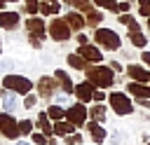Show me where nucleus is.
Returning a JSON list of instances; mask_svg holds the SVG:
<instances>
[{
    "instance_id": "obj_11",
    "label": "nucleus",
    "mask_w": 150,
    "mask_h": 145,
    "mask_svg": "<svg viewBox=\"0 0 150 145\" xmlns=\"http://www.w3.org/2000/svg\"><path fill=\"white\" fill-rule=\"evenodd\" d=\"M127 91L134 96V98H150V82H134V80H129V84H127Z\"/></svg>"
},
{
    "instance_id": "obj_47",
    "label": "nucleus",
    "mask_w": 150,
    "mask_h": 145,
    "mask_svg": "<svg viewBox=\"0 0 150 145\" xmlns=\"http://www.w3.org/2000/svg\"><path fill=\"white\" fill-rule=\"evenodd\" d=\"M0 54H2V51H0Z\"/></svg>"
},
{
    "instance_id": "obj_3",
    "label": "nucleus",
    "mask_w": 150,
    "mask_h": 145,
    "mask_svg": "<svg viewBox=\"0 0 150 145\" xmlns=\"http://www.w3.org/2000/svg\"><path fill=\"white\" fill-rule=\"evenodd\" d=\"M47 33H49V37H52V40H56V42H66V40H70L73 28L68 26V21H66V19L54 16V19L49 21V26H47Z\"/></svg>"
},
{
    "instance_id": "obj_4",
    "label": "nucleus",
    "mask_w": 150,
    "mask_h": 145,
    "mask_svg": "<svg viewBox=\"0 0 150 145\" xmlns=\"http://www.w3.org/2000/svg\"><path fill=\"white\" fill-rule=\"evenodd\" d=\"M2 87L9 89V91H14V94H23V96L33 91V82L28 77H23V75H5Z\"/></svg>"
},
{
    "instance_id": "obj_36",
    "label": "nucleus",
    "mask_w": 150,
    "mask_h": 145,
    "mask_svg": "<svg viewBox=\"0 0 150 145\" xmlns=\"http://www.w3.org/2000/svg\"><path fill=\"white\" fill-rule=\"evenodd\" d=\"M33 143L35 145H47V136L45 133H33Z\"/></svg>"
},
{
    "instance_id": "obj_15",
    "label": "nucleus",
    "mask_w": 150,
    "mask_h": 145,
    "mask_svg": "<svg viewBox=\"0 0 150 145\" xmlns=\"http://www.w3.org/2000/svg\"><path fill=\"white\" fill-rule=\"evenodd\" d=\"M66 21H68V26L73 28V30H82L84 26H87V21H84V16H82V12H66V16H63Z\"/></svg>"
},
{
    "instance_id": "obj_31",
    "label": "nucleus",
    "mask_w": 150,
    "mask_h": 145,
    "mask_svg": "<svg viewBox=\"0 0 150 145\" xmlns=\"http://www.w3.org/2000/svg\"><path fill=\"white\" fill-rule=\"evenodd\" d=\"M23 2H26V12H28V14L40 12V2H38V0H23Z\"/></svg>"
},
{
    "instance_id": "obj_44",
    "label": "nucleus",
    "mask_w": 150,
    "mask_h": 145,
    "mask_svg": "<svg viewBox=\"0 0 150 145\" xmlns=\"http://www.w3.org/2000/svg\"><path fill=\"white\" fill-rule=\"evenodd\" d=\"M5 2H7V0H0V9H2V7H5Z\"/></svg>"
},
{
    "instance_id": "obj_46",
    "label": "nucleus",
    "mask_w": 150,
    "mask_h": 145,
    "mask_svg": "<svg viewBox=\"0 0 150 145\" xmlns=\"http://www.w3.org/2000/svg\"><path fill=\"white\" fill-rule=\"evenodd\" d=\"M9 2H19V0H9Z\"/></svg>"
},
{
    "instance_id": "obj_6",
    "label": "nucleus",
    "mask_w": 150,
    "mask_h": 145,
    "mask_svg": "<svg viewBox=\"0 0 150 145\" xmlns=\"http://www.w3.org/2000/svg\"><path fill=\"white\" fill-rule=\"evenodd\" d=\"M0 133L5 138H19V122L12 117V112H0Z\"/></svg>"
},
{
    "instance_id": "obj_27",
    "label": "nucleus",
    "mask_w": 150,
    "mask_h": 145,
    "mask_svg": "<svg viewBox=\"0 0 150 145\" xmlns=\"http://www.w3.org/2000/svg\"><path fill=\"white\" fill-rule=\"evenodd\" d=\"M47 115H49V119H56V122H59V119L66 117V110H63L61 105H49V108H47Z\"/></svg>"
},
{
    "instance_id": "obj_35",
    "label": "nucleus",
    "mask_w": 150,
    "mask_h": 145,
    "mask_svg": "<svg viewBox=\"0 0 150 145\" xmlns=\"http://www.w3.org/2000/svg\"><path fill=\"white\" fill-rule=\"evenodd\" d=\"M129 9H131V0H122V2H117V14L129 12Z\"/></svg>"
},
{
    "instance_id": "obj_1",
    "label": "nucleus",
    "mask_w": 150,
    "mask_h": 145,
    "mask_svg": "<svg viewBox=\"0 0 150 145\" xmlns=\"http://www.w3.org/2000/svg\"><path fill=\"white\" fill-rule=\"evenodd\" d=\"M84 75H87V80H89L94 87H98V89H108V87L115 84V70H112L110 65L89 63L87 70H84Z\"/></svg>"
},
{
    "instance_id": "obj_23",
    "label": "nucleus",
    "mask_w": 150,
    "mask_h": 145,
    "mask_svg": "<svg viewBox=\"0 0 150 145\" xmlns=\"http://www.w3.org/2000/svg\"><path fill=\"white\" fill-rule=\"evenodd\" d=\"M73 131H75V124H70L68 119H66V122H61V119H59V122L54 124V133H56V136H63V138H66V136H68V133H73Z\"/></svg>"
},
{
    "instance_id": "obj_9",
    "label": "nucleus",
    "mask_w": 150,
    "mask_h": 145,
    "mask_svg": "<svg viewBox=\"0 0 150 145\" xmlns=\"http://www.w3.org/2000/svg\"><path fill=\"white\" fill-rule=\"evenodd\" d=\"M124 70H127L129 80H134V82H150V70H148V65H141V63H129Z\"/></svg>"
},
{
    "instance_id": "obj_43",
    "label": "nucleus",
    "mask_w": 150,
    "mask_h": 145,
    "mask_svg": "<svg viewBox=\"0 0 150 145\" xmlns=\"http://www.w3.org/2000/svg\"><path fill=\"white\" fill-rule=\"evenodd\" d=\"M145 28H148V30H150V19H145Z\"/></svg>"
},
{
    "instance_id": "obj_17",
    "label": "nucleus",
    "mask_w": 150,
    "mask_h": 145,
    "mask_svg": "<svg viewBox=\"0 0 150 145\" xmlns=\"http://www.w3.org/2000/svg\"><path fill=\"white\" fill-rule=\"evenodd\" d=\"M19 26V14L16 12H0V28L12 30Z\"/></svg>"
},
{
    "instance_id": "obj_20",
    "label": "nucleus",
    "mask_w": 150,
    "mask_h": 145,
    "mask_svg": "<svg viewBox=\"0 0 150 145\" xmlns=\"http://www.w3.org/2000/svg\"><path fill=\"white\" fill-rule=\"evenodd\" d=\"M2 108H5V112H14V110L19 108V98H16V94H14V91L2 94Z\"/></svg>"
},
{
    "instance_id": "obj_48",
    "label": "nucleus",
    "mask_w": 150,
    "mask_h": 145,
    "mask_svg": "<svg viewBox=\"0 0 150 145\" xmlns=\"http://www.w3.org/2000/svg\"><path fill=\"white\" fill-rule=\"evenodd\" d=\"M148 145H150V143H148Z\"/></svg>"
},
{
    "instance_id": "obj_33",
    "label": "nucleus",
    "mask_w": 150,
    "mask_h": 145,
    "mask_svg": "<svg viewBox=\"0 0 150 145\" xmlns=\"http://www.w3.org/2000/svg\"><path fill=\"white\" fill-rule=\"evenodd\" d=\"M19 131H21V133H30V131H33V122H30V119H21V122H19Z\"/></svg>"
},
{
    "instance_id": "obj_39",
    "label": "nucleus",
    "mask_w": 150,
    "mask_h": 145,
    "mask_svg": "<svg viewBox=\"0 0 150 145\" xmlns=\"http://www.w3.org/2000/svg\"><path fill=\"white\" fill-rule=\"evenodd\" d=\"M110 68H112L115 72H120V70H122V63H120V61H110Z\"/></svg>"
},
{
    "instance_id": "obj_8",
    "label": "nucleus",
    "mask_w": 150,
    "mask_h": 145,
    "mask_svg": "<svg viewBox=\"0 0 150 145\" xmlns=\"http://www.w3.org/2000/svg\"><path fill=\"white\" fill-rule=\"evenodd\" d=\"M77 54L84 58V61H89V63H101L103 61V51H101V47L98 44H80V49H77Z\"/></svg>"
},
{
    "instance_id": "obj_24",
    "label": "nucleus",
    "mask_w": 150,
    "mask_h": 145,
    "mask_svg": "<svg viewBox=\"0 0 150 145\" xmlns=\"http://www.w3.org/2000/svg\"><path fill=\"white\" fill-rule=\"evenodd\" d=\"M38 124H40V129H42L45 136H52L54 133V124H49V115L47 112H40L38 115Z\"/></svg>"
},
{
    "instance_id": "obj_2",
    "label": "nucleus",
    "mask_w": 150,
    "mask_h": 145,
    "mask_svg": "<svg viewBox=\"0 0 150 145\" xmlns=\"http://www.w3.org/2000/svg\"><path fill=\"white\" fill-rule=\"evenodd\" d=\"M94 42L101 49H110V51H120V47H122V37L117 35V30L103 28V26L94 28Z\"/></svg>"
},
{
    "instance_id": "obj_32",
    "label": "nucleus",
    "mask_w": 150,
    "mask_h": 145,
    "mask_svg": "<svg viewBox=\"0 0 150 145\" xmlns=\"http://www.w3.org/2000/svg\"><path fill=\"white\" fill-rule=\"evenodd\" d=\"M35 103H38V96H35V94H26V98H23V108L30 110Z\"/></svg>"
},
{
    "instance_id": "obj_42",
    "label": "nucleus",
    "mask_w": 150,
    "mask_h": 145,
    "mask_svg": "<svg viewBox=\"0 0 150 145\" xmlns=\"http://www.w3.org/2000/svg\"><path fill=\"white\" fill-rule=\"evenodd\" d=\"M16 145H30V143H28V140H19Z\"/></svg>"
},
{
    "instance_id": "obj_19",
    "label": "nucleus",
    "mask_w": 150,
    "mask_h": 145,
    "mask_svg": "<svg viewBox=\"0 0 150 145\" xmlns=\"http://www.w3.org/2000/svg\"><path fill=\"white\" fill-rule=\"evenodd\" d=\"M84 21H87V26H91V28H98L101 26V21H103V12H98V9H89V12H84Z\"/></svg>"
},
{
    "instance_id": "obj_28",
    "label": "nucleus",
    "mask_w": 150,
    "mask_h": 145,
    "mask_svg": "<svg viewBox=\"0 0 150 145\" xmlns=\"http://www.w3.org/2000/svg\"><path fill=\"white\" fill-rule=\"evenodd\" d=\"M89 117H91L94 122H103V119H105V105H94V108L89 110Z\"/></svg>"
},
{
    "instance_id": "obj_5",
    "label": "nucleus",
    "mask_w": 150,
    "mask_h": 145,
    "mask_svg": "<svg viewBox=\"0 0 150 145\" xmlns=\"http://www.w3.org/2000/svg\"><path fill=\"white\" fill-rule=\"evenodd\" d=\"M108 103H110V108H112L117 115H122V117L134 112L131 98H129V94H124V91H112V94L108 96Z\"/></svg>"
},
{
    "instance_id": "obj_34",
    "label": "nucleus",
    "mask_w": 150,
    "mask_h": 145,
    "mask_svg": "<svg viewBox=\"0 0 150 145\" xmlns=\"http://www.w3.org/2000/svg\"><path fill=\"white\" fill-rule=\"evenodd\" d=\"M82 143V136L80 133H68L66 136V145H80Z\"/></svg>"
},
{
    "instance_id": "obj_10",
    "label": "nucleus",
    "mask_w": 150,
    "mask_h": 145,
    "mask_svg": "<svg viewBox=\"0 0 150 145\" xmlns=\"http://www.w3.org/2000/svg\"><path fill=\"white\" fill-rule=\"evenodd\" d=\"M56 87H59V82H56V77H40L38 80V94L42 96V98H52L54 96V91H56Z\"/></svg>"
},
{
    "instance_id": "obj_38",
    "label": "nucleus",
    "mask_w": 150,
    "mask_h": 145,
    "mask_svg": "<svg viewBox=\"0 0 150 145\" xmlns=\"http://www.w3.org/2000/svg\"><path fill=\"white\" fill-rule=\"evenodd\" d=\"M103 98H105V94H103L101 89H96V91H94V101H96V103H101Z\"/></svg>"
},
{
    "instance_id": "obj_25",
    "label": "nucleus",
    "mask_w": 150,
    "mask_h": 145,
    "mask_svg": "<svg viewBox=\"0 0 150 145\" xmlns=\"http://www.w3.org/2000/svg\"><path fill=\"white\" fill-rule=\"evenodd\" d=\"M66 5H68V7H73V9H77V12H82V14H84V12H89V9L94 7V2H91V0H66Z\"/></svg>"
},
{
    "instance_id": "obj_40",
    "label": "nucleus",
    "mask_w": 150,
    "mask_h": 145,
    "mask_svg": "<svg viewBox=\"0 0 150 145\" xmlns=\"http://www.w3.org/2000/svg\"><path fill=\"white\" fill-rule=\"evenodd\" d=\"M77 42H80V44H87V42H89V37H87L84 33H80V35H77Z\"/></svg>"
},
{
    "instance_id": "obj_14",
    "label": "nucleus",
    "mask_w": 150,
    "mask_h": 145,
    "mask_svg": "<svg viewBox=\"0 0 150 145\" xmlns=\"http://www.w3.org/2000/svg\"><path fill=\"white\" fill-rule=\"evenodd\" d=\"M54 77H56L61 91H66V94H75V84H73V80H70V75H68L66 70H61V68L54 70Z\"/></svg>"
},
{
    "instance_id": "obj_13",
    "label": "nucleus",
    "mask_w": 150,
    "mask_h": 145,
    "mask_svg": "<svg viewBox=\"0 0 150 145\" xmlns=\"http://www.w3.org/2000/svg\"><path fill=\"white\" fill-rule=\"evenodd\" d=\"M75 96H77V101H82V103L94 101V84H91L89 80H87V82L75 84Z\"/></svg>"
},
{
    "instance_id": "obj_21",
    "label": "nucleus",
    "mask_w": 150,
    "mask_h": 145,
    "mask_svg": "<svg viewBox=\"0 0 150 145\" xmlns=\"http://www.w3.org/2000/svg\"><path fill=\"white\" fill-rule=\"evenodd\" d=\"M117 21H120L122 26H127V30H138V28H141L138 21H136V16H131L129 12H122V14L117 16Z\"/></svg>"
},
{
    "instance_id": "obj_16",
    "label": "nucleus",
    "mask_w": 150,
    "mask_h": 145,
    "mask_svg": "<svg viewBox=\"0 0 150 145\" xmlns=\"http://www.w3.org/2000/svg\"><path fill=\"white\" fill-rule=\"evenodd\" d=\"M87 131H89V136H91V140H94V143H103V140H105V136H108V133H105V129L101 126V122H94V119H91V124H87Z\"/></svg>"
},
{
    "instance_id": "obj_7",
    "label": "nucleus",
    "mask_w": 150,
    "mask_h": 145,
    "mask_svg": "<svg viewBox=\"0 0 150 145\" xmlns=\"http://www.w3.org/2000/svg\"><path fill=\"white\" fill-rule=\"evenodd\" d=\"M87 108H84V103L80 101V103H75V105H70L68 110H66V119L70 122V124H75V126H82L84 122H87Z\"/></svg>"
},
{
    "instance_id": "obj_41",
    "label": "nucleus",
    "mask_w": 150,
    "mask_h": 145,
    "mask_svg": "<svg viewBox=\"0 0 150 145\" xmlns=\"http://www.w3.org/2000/svg\"><path fill=\"white\" fill-rule=\"evenodd\" d=\"M138 103H141V105H143V108H145V110H150V98H141V101H138Z\"/></svg>"
},
{
    "instance_id": "obj_26",
    "label": "nucleus",
    "mask_w": 150,
    "mask_h": 145,
    "mask_svg": "<svg viewBox=\"0 0 150 145\" xmlns=\"http://www.w3.org/2000/svg\"><path fill=\"white\" fill-rule=\"evenodd\" d=\"M59 12H61V5H59V2H47V0H45V2L40 5V14H45V16H54V14H59Z\"/></svg>"
},
{
    "instance_id": "obj_30",
    "label": "nucleus",
    "mask_w": 150,
    "mask_h": 145,
    "mask_svg": "<svg viewBox=\"0 0 150 145\" xmlns=\"http://www.w3.org/2000/svg\"><path fill=\"white\" fill-rule=\"evenodd\" d=\"M138 14L150 19V0H138Z\"/></svg>"
},
{
    "instance_id": "obj_18",
    "label": "nucleus",
    "mask_w": 150,
    "mask_h": 145,
    "mask_svg": "<svg viewBox=\"0 0 150 145\" xmlns=\"http://www.w3.org/2000/svg\"><path fill=\"white\" fill-rule=\"evenodd\" d=\"M127 37H129V42H131L134 47H138V49L148 47V37L143 35V30H141V28H138V30H127Z\"/></svg>"
},
{
    "instance_id": "obj_45",
    "label": "nucleus",
    "mask_w": 150,
    "mask_h": 145,
    "mask_svg": "<svg viewBox=\"0 0 150 145\" xmlns=\"http://www.w3.org/2000/svg\"><path fill=\"white\" fill-rule=\"evenodd\" d=\"M47 2H59V0H47Z\"/></svg>"
},
{
    "instance_id": "obj_12",
    "label": "nucleus",
    "mask_w": 150,
    "mask_h": 145,
    "mask_svg": "<svg viewBox=\"0 0 150 145\" xmlns=\"http://www.w3.org/2000/svg\"><path fill=\"white\" fill-rule=\"evenodd\" d=\"M26 30H28V35H35V37H45L47 35V26H45V21L40 19V16H30L28 21H26Z\"/></svg>"
},
{
    "instance_id": "obj_22",
    "label": "nucleus",
    "mask_w": 150,
    "mask_h": 145,
    "mask_svg": "<svg viewBox=\"0 0 150 145\" xmlns=\"http://www.w3.org/2000/svg\"><path fill=\"white\" fill-rule=\"evenodd\" d=\"M66 61H68V65H70V68H75V70H87V65H89V61H84L77 51H75V54H68V58H66Z\"/></svg>"
},
{
    "instance_id": "obj_37",
    "label": "nucleus",
    "mask_w": 150,
    "mask_h": 145,
    "mask_svg": "<svg viewBox=\"0 0 150 145\" xmlns=\"http://www.w3.org/2000/svg\"><path fill=\"white\" fill-rule=\"evenodd\" d=\"M141 61H143V65L150 68V51H141Z\"/></svg>"
},
{
    "instance_id": "obj_29",
    "label": "nucleus",
    "mask_w": 150,
    "mask_h": 145,
    "mask_svg": "<svg viewBox=\"0 0 150 145\" xmlns=\"http://www.w3.org/2000/svg\"><path fill=\"white\" fill-rule=\"evenodd\" d=\"M94 5H98L108 12H117V0H94Z\"/></svg>"
}]
</instances>
